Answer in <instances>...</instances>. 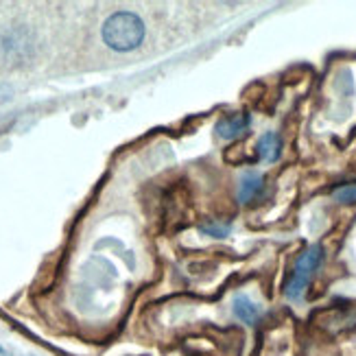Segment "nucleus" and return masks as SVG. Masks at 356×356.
<instances>
[{"instance_id":"obj_1","label":"nucleus","mask_w":356,"mask_h":356,"mask_svg":"<svg viewBox=\"0 0 356 356\" xmlns=\"http://www.w3.org/2000/svg\"><path fill=\"white\" fill-rule=\"evenodd\" d=\"M147 26L134 11H116L103 22L101 38L116 53H129L143 44Z\"/></svg>"},{"instance_id":"obj_2","label":"nucleus","mask_w":356,"mask_h":356,"mask_svg":"<svg viewBox=\"0 0 356 356\" xmlns=\"http://www.w3.org/2000/svg\"><path fill=\"white\" fill-rule=\"evenodd\" d=\"M321 260H323V247L321 245H311L298 258L296 269H293L291 280L286 282V291H284L289 300L298 302L304 296V291H306L308 282H311L313 273L317 271V267L321 265Z\"/></svg>"},{"instance_id":"obj_3","label":"nucleus","mask_w":356,"mask_h":356,"mask_svg":"<svg viewBox=\"0 0 356 356\" xmlns=\"http://www.w3.org/2000/svg\"><path fill=\"white\" fill-rule=\"evenodd\" d=\"M247 127H250V114H229L216 122V134L225 140H232V138H238Z\"/></svg>"},{"instance_id":"obj_4","label":"nucleus","mask_w":356,"mask_h":356,"mask_svg":"<svg viewBox=\"0 0 356 356\" xmlns=\"http://www.w3.org/2000/svg\"><path fill=\"white\" fill-rule=\"evenodd\" d=\"M260 191H262V175L256 171L245 173L238 181V201L241 204H250Z\"/></svg>"},{"instance_id":"obj_5","label":"nucleus","mask_w":356,"mask_h":356,"mask_svg":"<svg viewBox=\"0 0 356 356\" xmlns=\"http://www.w3.org/2000/svg\"><path fill=\"white\" fill-rule=\"evenodd\" d=\"M280 151H282V143H280V136L267 131L265 136H260L258 140V156L265 160V162H275L280 158Z\"/></svg>"},{"instance_id":"obj_6","label":"nucleus","mask_w":356,"mask_h":356,"mask_svg":"<svg viewBox=\"0 0 356 356\" xmlns=\"http://www.w3.org/2000/svg\"><path fill=\"white\" fill-rule=\"evenodd\" d=\"M234 315L243 323H247V326H254V323L258 321V317H260V308L247 296H236L234 298Z\"/></svg>"},{"instance_id":"obj_7","label":"nucleus","mask_w":356,"mask_h":356,"mask_svg":"<svg viewBox=\"0 0 356 356\" xmlns=\"http://www.w3.org/2000/svg\"><path fill=\"white\" fill-rule=\"evenodd\" d=\"M229 223H221V221H206V223H201V232L208 236H214V238H223L229 234Z\"/></svg>"},{"instance_id":"obj_8","label":"nucleus","mask_w":356,"mask_h":356,"mask_svg":"<svg viewBox=\"0 0 356 356\" xmlns=\"http://www.w3.org/2000/svg\"><path fill=\"white\" fill-rule=\"evenodd\" d=\"M334 199L341 201V204H352V201H356V186H343V188L334 191Z\"/></svg>"},{"instance_id":"obj_9","label":"nucleus","mask_w":356,"mask_h":356,"mask_svg":"<svg viewBox=\"0 0 356 356\" xmlns=\"http://www.w3.org/2000/svg\"><path fill=\"white\" fill-rule=\"evenodd\" d=\"M9 97H11V88H9V86H5V83H0V103L7 101Z\"/></svg>"},{"instance_id":"obj_10","label":"nucleus","mask_w":356,"mask_h":356,"mask_svg":"<svg viewBox=\"0 0 356 356\" xmlns=\"http://www.w3.org/2000/svg\"><path fill=\"white\" fill-rule=\"evenodd\" d=\"M0 356H9V354H7V350H3V348H0Z\"/></svg>"}]
</instances>
